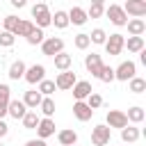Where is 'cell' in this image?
<instances>
[{
    "mask_svg": "<svg viewBox=\"0 0 146 146\" xmlns=\"http://www.w3.org/2000/svg\"><path fill=\"white\" fill-rule=\"evenodd\" d=\"M57 139H59L62 146H71V144H78V132L71 130V128H66V130H62V132L57 135Z\"/></svg>",
    "mask_w": 146,
    "mask_h": 146,
    "instance_id": "21",
    "label": "cell"
},
{
    "mask_svg": "<svg viewBox=\"0 0 146 146\" xmlns=\"http://www.w3.org/2000/svg\"><path fill=\"white\" fill-rule=\"evenodd\" d=\"M75 82H78L75 73L66 68V71H62V73L57 75V80H55V87H57V89H64V91H66V89H71V87H73Z\"/></svg>",
    "mask_w": 146,
    "mask_h": 146,
    "instance_id": "11",
    "label": "cell"
},
{
    "mask_svg": "<svg viewBox=\"0 0 146 146\" xmlns=\"http://www.w3.org/2000/svg\"><path fill=\"white\" fill-rule=\"evenodd\" d=\"M21 121H23V128H25V130H34V128L39 125V114H36L34 110H27Z\"/></svg>",
    "mask_w": 146,
    "mask_h": 146,
    "instance_id": "22",
    "label": "cell"
},
{
    "mask_svg": "<svg viewBox=\"0 0 146 146\" xmlns=\"http://www.w3.org/2000/svg\"><path fill=\"white\" fill-rule=\"evenodd\" d=\"M0 146H2V141H0Z\"/></svg>",
    "mask_w": 146,
    "mask_h": 146,
    "instance_id": "46",
    "label": "cell"
},
{
    "mask_svg": "<svg viewBox=\"0 0 146 146\" xmlns=\"http://www.w3.org/2000/svg\"><path fill=\"white\" fill-rule=\"evenodd\" d=\"M50 25H55L57 30L68 27V14H66V11H62V9H57V11H55V16H50Z\"/></svg>",
    "mask_w": 146,
    "mask_h": 146,
    "instance_id": "19",
    "label": "cell"
},
{
    "mask_svg": "<svg viewBox=\"0 0 146 146\" xmlns=\"http://www.w3.org/2000/svg\"><path fill=\"white\" fill-rule=\"evenodd\" d=\"M91 2H96V5H103V2H105V0H91Z\"/></svg>",
    "mask_w": 146,
    "mask_h": 146,
    "instance_id": "44",
    "label": "cell"
},
{
    "mask_svg": "<svg viewBox=\"0 0 146 146\" xmlns=\"http://www.w3.org/2000/svg\"><path fill=\"white\" fill-rule=\"evenodd\" d=\"M89 43H91V41H89V34H84V32H82V34H78V36H75V48L87 50V48H89Z\"/></svg>",
    "mask_w": 146,
    "mask_h": 146,
    "instance_id": "38",
    "label": "cell"
},
{
    "mask_svg": "<svg viewBox=\"0 0 146 146\" xmlns=\"http://www.w3.org/2000/svg\"><path fill=\"white\" fill-rule=\"evenodd\" d=\"M50 16H52V14H50V9H48L46 2H36V5L32 7V18L36 21V23H34L36 27H41V30L48 27V25H50Z\"/></svg>",
    "mask_w": 146,
    "mask_h": 146,
    "instance_id": "1",
    "label": "cell"
},
{
    "mask_svg": "<svg viewBox=\"0 0 146 146\" xmlns=\"http://www.w3.org/2000/svg\"><path fill=\"white\" fill-rule=\"evenodd\" d=\"M30 84H39L43 78H46V66L43 64H32L30 68H25V75H23Z\"/></svg>",
    "mask_w": 146,
    "mask_h": 146,
    "instance_id": "7",
    "label": "cell"
},
{
    "mask_svg": "<svg viewBox=\"0 0 146 146\" xmlns=\"http://www.w3.org/2000/svg\"><path fill=\"white\" fill-rule=\"evenodd\" d=\"M25 146H46V141H43V139H30Z\"/></svg>",
    "mask_w": 146,
    "mask_h": 146,
    "instance_id": "42",
    "label": "cell"
},
{
    "mask_svg": "<svg viewBox=\"0 0 146 146\" xmlns=\"http://www.w3.org/2000/svg\"><path fill=\"white\" fill-rule=\"evenodd\" d=\"M34 130H36L39 139H48L50 135H55V121H52V116H43V119H39V125H36Z\"/></svg>",
    "mask_w": 146,
    "mask_h": 146,
    "instance_id": "8",
    "label": "cell"
},
{
    "mask_svg": "<svg viewBox=\"0 0 146 146\" xmlns=\"http://www.w3.org/2000/svg\"><path fill=\"white\" fill-rule=\"evenodd\" d=\"M73 114H75L78 121H89V119L94 116V110H91L84 100H75V103H73Z\"/></svg>",
    "mask_w": 146,
    "mask_h": 146,
    "instance_id": "12",
    "label": "cell"
},
{
    "mask_svg": "<svg viewBox=\"0 0 146 146\" xmlns=\"http://www.w3.org/2000/svg\"><path fill=\"white\" fill-rule=\"evenodd\" d=\"M7 132H9V125H7V123H5L2 119H0V139H2V137H5Z\"/></svg>",
    "mask_w": 146,
    "mask_h": 146,
    "instance_id": "40",
    "label": "cell"
},
{
    "mask_svg": "<svg viewBox=\"0 0 146 146\" xmlns=\"http://www.w3.org/2000/svg\"><path fill=\"white\" fill-rule=\"evenodd\" d=\"M123 41H125V36L123 34H110L107 39H105V50H107V55L110 57H114V55H121V50H123Z\"/></svg>",
    "mask_w": 146,
    "mask_h": 146,
    "instance_id": "3",
    "label": "cell"
},
{
    "mask_svg": "<svg viewBox=\"0 0 146 146\" xmlns=\"http://www.w3.org/2000/svg\"><path fill=\"white\" fill-rule=\"evenodd\" d=\"M123 46H128V50L130 52H139V50H144V36H128V41H123Z\"/></svg>",
    "mask_w": 146,
    "mask_h": 146,
    "instance_id": "25",
    "label": "cell"
},
{
    "mask_svg": "<svg viewBox=\"0 0 146 146\" xmlns=\"http://www.w3.org/2000/svg\"><path fill=\"white\" fill-rule=\"evenodd\" d=\"M41 94H39V89H30V91H25V96H23V103H25V107H30V110H36L39 107V103H41Z\"/></svg>",
    "mask_w": 146,
    "mask_h": 146,
    "instance_id": "16",
    "label": "cell"
},
{
    "mask_svg": "<svg viewBox=\"0 0 146 146\" xmlns=\"http://www.w3.org/2000/svg\"><path fill=\"white\" fill-rule=\"evenodd\" d=\"M84 66H87V71H89L91 75H98V71H100V66H103L100 55H96V52L87 55V57H84Z\"/></svg>",
    "mask_w": 146,
    "mask_h": 146,
    "instance_id": "15",
    "label": "cell"
},
{
    "mask_svg": "<svg viewBox=\"0 0 146 146\" xmlns=\"http://www.w3.org/2000/svg\"><path fill=\"white\" fill-rule=\"evenodd\" d=\"M130 91L132 94H144L146 91V80L144 78H137V75L130 78Z\"/></svg>",
    "mask_w": 146,
    "mask_h": 146,
    "instance_id": "30",
    "label": "cell"
},
{
    "mask_svg": "<svg viewBox=\"0 0 146 146\" xmlns=\"http://www.w3.org/2000/svg\"><path fill=\"white\" fill-rule=\"evenodd\" d=\"M84 103H87V105H89L91 110H96V107H100V105H103V96H100V94H94V91H91V94H89V96L84 98Z\"/></svg>",
    "mask_w": 146,
    "mask_h": 146,
    "instance_id": "37",
    "label": "cell"
},
{
    "mask_svg": "<svg viewBox=\"0 0 146 146\" xmlns=\"http://www.w3.org/2000/svg\"><path fill=\"white\" fill-rule=\"evenodd\" d=\"M55 89H57V87H55V80H46V78H43V80L39 82V94H41V96H50V94H55Z\"/></svg>",
    "mask_w": 146,
    "mask_h": 146,
    "instance_id": "31",
    "label": "cell"
},
{
    "mask_svg": "<svg viewBox=\"0 0 146 146\" xmlns=\"http://www.w3.org/2000/svg\"><path fill=\"white\" fill-rule=\"evenodd\" d=\"M9 2H11V7H16V9H21V7L27 5V0H9Z\"/></svg>",
    "mask_w": 146,
    "mask_h": 146,
    "instance_id": "41",
    "label": "cell"
},
{
    "mask_svg": "<svg viewBox=\"0 0 146 146\" xmlns=\"http://www.w3.org/2000/svg\"><path fill=\"white\" fill-rule=\"evenodd\" d=\"M18 21L21 18H16V16H5L2 18V30H7V32H16V27H18Z\"/></svg>",
    "mask_w": 146,
    "mask_h": 146,
    "instance_id": "33",
    "label": "cell"
},
{
    "mask_svg": "<svg viewBox=\"0 0 146 146\" xmlns=\"http://www.w3.org/2000/svg\"><path fill=\"white\" fill-rule=\"evenodd\" d=\"M66 14H68V23H73V25H84L87 23V11L82 7H73Z\"/></svg>",
    "mask_w": 146,
    "mask_h": 146,
    "instance_id": "17",
    "label": "cell"
},
{
    "mask_svg": "<svg viewBox=\"0 0 146 146\" xmlns=\"http://www.w3.org/2000/svg\"><path fill=\"white\" fill-rule=\"evenodd\" d=\"M105 14V7L103 5H96V2H91V7L87 9V18H100Z\"/></svg>",
    "mask_w": 146,
    "mask_h": 146,
    "instance_id": "36",
    "label": "cell"
},
{
    "mask_svg": "<svg viewBox=\"0 0 146 146\" xmlns=\"http://www.w3.org/2000/svg\"><path fill=\"white\" fill-rule=\"evenodd\" d=\"M112 139V128L105 123V125H96L91 130V144L94 146H107Z\"/></svg>",
    "mask_w": 146,
    "mask_h": 146,
    "instance_id": "2",
    "label": "cell"
},
{
    "mask_svg": "<svg viewBox=\"0 0 146 146\" xmlns=\"http://www.w3.org/2000/svg\"><path fill=\"white\" fill-rule=\"evenodd\" d=\"M71 89H73L75 100H84V98H87V96L94 91V89H91V82H87V80H78V82L71 87Z\"/></svg>",
    "mask_w": 146,
    "mask_h": 146,
    "instance_id": "13",
    "label": "cell"
},
{
    "mask_svg": "<svg viewBox=\"0 0 146 146\" xmlns=\"http://www.w3.org/2000/svg\"><path fill=\"white\" fill-rule=\"evenodd\" d=\"M71 2H73V0H71Z\"/></svg>",
    "mask_w": 146,
    "mask_h": 146,
    "instance_id": "47",
    "label": "cell"
},
{
    "mask_svg": "<svg viewBox=\"0 0 146 146\" xmlns=\"http://www.w3.org/2000/svg\"><path fill=\"white\" fill-rule=\"evenodd\" d=\"M125 25H128V32H130L132 36H141V34L146 32V23H144L141 18H132V21H128Z\"/></svg>",
    "mask_w": 146,
    "mask_h": 146,
    "instance_id": "20",
    "label": "cell"
},
{
    "mask_svg": "<svg viewBox=\"0 0 146 146\" xmlns=\"http://www.w3.org/2000/svg\"><path fill=\"white\" fill-rule=\"evenodd\" d=\"M32 30H34V23L32 21H18V27H16L14 36H27Z\"/></svg>",
    "mask_w": 146,
    "mask_h": 146,
    "instance_id": "29",
    "label": "cell"
},
{
    "mask_svg": "<svg viewBox=\"0 0 146 146\" xmlns=\"http://www.w3.org/2000/svg\"><path fill=\"white\" fill-rule=\"evenodd\" d=\"M14 41H16V36H14L11 32L0 30V46H2V48H11V46H14Z\"/></svg>",
    "mask_w": 146,
    "mask_h": 146,
    "instance_id": "35",
    "label": "cell"
},
{
    "mask_svg": "<svg viewBox=\"0 0 146 146\" xmlns=\"http://www.w3.org/2000/svg\"><path fill=\"white\" fill-rule=\"evenodd\" d=\"M71 146H78V144H71Z\"/></svg>",
    "mask_w": 146,
    "mask_h": 146,
    "instance_id": "45",
    "label": "cell"
},
{
    "mask_svg": "<svg viewBox=\"0 0 146 146\" xmlns=\"http://www.w3.org/2000/svg\"><path fill=\"white\" fill-rule=\"evenodd\" d=\"M125 116H128V121H132V123H141L144 116H146V112H144V107L135 105V107H130V110L125 112Z\"/></svg>",
    "mask_w": 146,
    "mask_h": 146,
    "instance_id": "26",
    "label": "cell"
},
{
    "mask_svg": "<svg viewBox=\"0 0 146 146\" xmlns=\"http://www.w3.org/2000/svg\"><path fill=\"white\" fill-rule=\"evenodd\" d=\"M123 11L135 18H141V16H146V0H125Z\"/></svg>",
    "mask_w": 146,
    "mask_h": 146,
    "instance_id": "9",
    "label": "cell"
},
{
    "mask_svg": "<svg viewBox=\"0 0 146 146\" xmlns=\"http://www.w3.org/2000/svg\"><path fill=\"white\" fill-rule=\"evenodd\" d=\"M11 100V89L9 84H0V103H9Z\"/></svg>",
    "mask_w": 146,
    "mask_h": 146,
    "instance_id": "39",
    "label": "cell"
},
{
    "mask_svg": "<svg viewBox=\"0 0 146 146\" xmlns=\"http://www.w3.org/2000/svg\"><path fill=\"white\" fill-rule=\"evenodd\" d=\"M105 39H107V34H105V30H100V27H96V30L89 34V41H91V43H98V46H103Z\"/></svg>",
    "mask_w": 146,
    "mask_h": 146,
    "instance_id": "34",
    "label": "cell"
},
{
    "mask_svg": "<svg viewBox=\"0 0 146 146\" xmlns=\"http://www.w3.org/2000/svg\"><path fill=\"white\" fill-rule=\"evenodd\" d=\"M41 50H43V55L52 57V55H57V52L64 50V41L59 36H48V39L41 41Z\"/></svg>",
    "mask_w": 146,
    "mask_h": 146,
    "instance_id": "6",
    "label": "cell"
},
{
    "mask_svg": "<svg viewBox=\"0 0 146 146\" xmlns=\"http://www.w3.org/2000/svg\"><path fill=\"white\" fill-rule=\"evenodd\" d=\"M135 73H137V66H135V62H121L116 68H114V80H121V82H128L130 78H135Z\"/></svg>",
    "mask_w": 146,
    "mask_h": 146,
    "instance_id": "4",
    "label": "cell"
},
{
    "mask_svg": "<svg viewBox=\"0 0 146 146\" xmlns=\"http://www.w3.org/2000/svg\"><path fill=\"white\" fill-rule=\"evenodd\" d=\"M139 128H132V125H125V128H121V139L125 141V144H132V141H137L139 139Z\"/></svg>",
    "mask_w": 146,
    "mask_h": 146,
    "instance_id": "23",
    "label": "cell"
},
{
    "mask_svg": "<svg viewBox=\"0 0 146 146\" xmlns=\"http://www.w3.org/2000/svg\"><path fill=\"white\" fill-rule=\"evenodd\" d=\"M52 59H55V68H59V71H66V68H71V64H73V57L68 55V52H57V55H52Z\"/></svg>",
    "mask_w": 146,
    "mask_h": 146,
    "instance_id": "18",
    "label": "cell"
},
{
    "mask_svg": "<svg viewBox=\"0 0 146 146\" xmlns=\"http://www.w3.org/2000/svg\"><path fill=\"white\" fill-rule=\"evenodd\" d=\"M7 116V103H0V119Z\"/></svg>",
    "mask_w": 146,
    "mask_h": 146,
    "instance_id": "43",
    "label": "cell"
},
{
    "mask_svg": "<svg viewBox=\"0 0 146 146\" xmlns=\"http://www.w3.org/2000/svg\"><path fill=\"white\" fill-rule=\"evenodd\" d=\"M25 112H27V107H25L23 100H9V103H7V114H9V116H14V119H23Z\"/></svg>",
    "mask_w": 146,
    "mask_h": 146,
    "instance_id": "14",
    "label": "cell"
},
{
    "mask_svg": "<svg viewBox=\"0 0 146 146\" xmlns=\"http://www.w3.org/2000/svg\"><path fill=\"white\" fill-rule=\"evenodd\" d=\"M25 68H27V66H25L21 59H16V62L9 66V80H21V78L25 75Z\"/></svg>",
    "mask_w": 146,
    "mask_h": 146,
    "instance_id": "24",
    "label": "cell"
},
{
    "mask_svg": "<svg viewBox=\"0 0 146 146\" xmlns=\"http://www.w3.org/2000/svg\"><path fill=\"white\" fill-rule=\"evenodd\" d=\"M25 39H27V43H30V46H39V43L46 39V34H43V30H41V27H36V25H34V30H32Z\"/></svg>",
    "mask_w": 146,
    "mask_h": 146,
    "instance_id": "27",
    "label": "cell"
},
{
    "mask_svg": "<svg viewBox=\"0 0 146 146\" xmlns=\"http://www.w3.org/2000/svg\"><path fill=\"white\" fill-rule=\"evenodd\" d=\"M105 14H107V18H110L116 27H123V25L128 23V14H125L123 7H119V5H110V7L105 9Z\"/></svg>",
    "mask_w": 146,
    "mask_h": 146,
    "instance_id": "5",
    "label": "cell"
},
{
    "mask_svg": "<svg viewBox=\"0 0 146 146\" xmlns=\"http://www.w3.org/2000/svg\"><path fill=\"white\" fill-rule=\"evenodd\" d=\"M107 125L110 128H125L128 125V116H125V112H121V110H110L107 112Z\"/></svg>",
    "mask_w": 146,
    "mask_h": 146,
    "instance_id": "10",
    "label": "cell"
},
{
    "mask_svg": "<svg viewBox=\"0 0 146 146\" xmlns=\"http://www.w3.org/2000/svg\"><path fill=\"white\" fill-rule=\"evenodd\" d=\"M39 107H41L43 116H52V114H55V100H52L50 96H43L41 103H39Z\"/></svg>",
    "mask_w": 146,
    "mask_h": 146,
    "instance_id": "28",
    "label": "cell"
},
{
    "mask_svg": "<svg viewBox=\"0 0 146 146\" xmlns=\"http://www.w3.org/2000/svg\"><path fill=\"white\" fill-rule=\"evenodd\" d=\"M96 78H98L100 82H112V80H114V68H112V66H105V64H103Z\"/></svg>",
    "mask_w": 146,
    "mask_h": 146,
    "instance_id": "32",
    "label": "cell"
}]
</instances>
